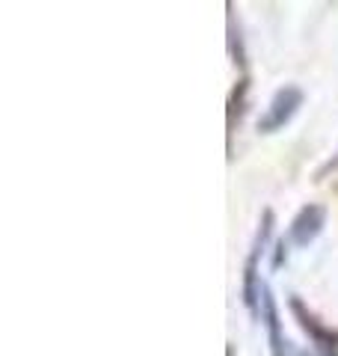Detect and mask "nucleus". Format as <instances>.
<instances>
[{"label": "nucleus", "instance_id": "1", "mask_svg": "<svg viewBox=\"0 0 338 356\" xmlns=\"http://www.w3.org/2000/svg\"><path fill=\"white\" fill-rule=\"evenodd\" d=\"M297 104H300V92H297V89H282V92L273 98V104H270V113L261 119V128L273 131L279 125H285Z\"/></svg>", "mask_w": 338, "mask_h": 356}]
</instances>
